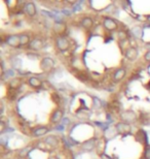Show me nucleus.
<instances>
[{"instance_id":"nucleus-2","label":"nucleus","mask_w":150,"mask_h":159,"mask_svg":"<svg viewBox=\"0 0 150 159\" xmlns=\"http://www.w3.org/2000/svg\"><path fill=\"white\" fill-rule=\"evenodd\" d=\"M102 26L108 32H114L118 30V22L111 17H104L102 21Z\"/></svg>"},{"instance_id":"nucleus-15","label":"nucleus","mask_w":150,"mask_h":159,"mask_svg":"<svg viewBox=\"0 0 150 159\" xmlns=\"http://www.w3.org/2000/svg\"><path fill=\"white\" fill-rule=\"evenodd\" d=\"M47 132H48L47 127H45V126H38V127H35L34 129H33L32 133H33V135H34L35 138H40V136L45 135Z\"/></svg>"},{"instance_id":"nucleus-13","label":"nucleus","mask_w":150,"mask_h":159,"mask_svg":"<svg viewBox=\"0 0 150 159\" xmlns=\"http://www.w3.org/2000/svg\"><path fill=\"white\" fill-rule=\"evenodd\" d=\"M96 138H89V140L83 142L82 145H81V148L84 151H93L96 147Z\"/></svg>"},{"instance_id":"nucleus-19","label":"nucleus","mask_w":150,"mask_h":159,"mask_svg":"<svg viewBox=\"0 0 150 159\" xmlns=\"http://www.w3.org/2000/svg\"><path fill=\"white\" fill-rule=\"evenodd\" d=\"M78 0H63V2L67 5H74L75 3H77Z\"/></svg>"},{"instance_id":"nucleus-3","label":"nucleus","mask_w":150,"mask_h":159,"mask_svg":"<svg viewBox=\"0 0 150 159\" xmlns=\"http://www.w3.org/2000/svg\"><path fill=\"white\" fill-rule=\"evenodd\" d=\"M56 62L51 57H44L40 61V69L43 73H49L55 68Z\"/></svg>"},{"instance_id":"nucleus-23","label":"nucleus","mask_w":150,"mask_h":159,"mask_svg":"<svg viewBox=\"0 0 150 159\" xmlns=\"http://www.w3.org/2000/svg\"><path fill=\"white\" fill-rule=\"evenodd\" d=\"M146 19H147V21H148V22H150V15H149V16L146 17Z\"/></svg>"},{"instance_id":"nucleus-16","label":"nucleus","mask_w":150,"mask_h":159,"mask_svg":"<svg viewBox=\"0 0 150 159\" xmlns=\"http://www.w3.org/2000/svg\"><path fill=\"white\" fill-rule=\"evenodd\" d=\"M28 84H29L30 87L35 88V89H38V88H41V87H42V82H41L37 77H31V78H29Z\"/></svg>"},{"instance_id":"nucleus-17","label":"nucleus","mask_w":150,"mask_h":159,"mask_svg":"<svg viewBox=\"0 0 150 159\" xmlns=\"http://www.w3.org/2000/svg\"><path fill=\"white\" fill-rule=\"evenodd\" d=\"M20 39H21V47H25V46L29 47L30 43L32 41L27 33H22V34H20Z\"/></svg>"},{"instance_id":"nucleus-8","label":"nucleus","mask_w":150,"mask_h":159,"mask_svg":"<svg viewBox=\"0 0 150 159\" xmlns=\"http://www.w3.org/2000/svg\"><path fill=\"white\" fill-rule=\"evenodd\" d=\"M138 55H139V52L135 47H129L124 51V56L130 61H135L138 58Z\"/></svg>"},{"instance_id":"nucleus-4","label":"nucleus","mask_w":150,"mask_h":159,"mask_svg":"<svg viewBox=\"0 0 150 159\" xmlns=\"http://www.w3.org/2000/svg\"><path fill=\"white\" fill-rule=\"evenodd\" d=\"M5 43L11 48H21V39L20 34H11L5 37Z\"/></svg>"},{"instance_id":"nucleus-18","label":"nucleus","mask_w":150,"mask_h":159,"mask_svg":"<svg viewBox=\"0 0 150 159\" xmlns=\"http://www.w3.org/2000/svg\"><path fill=\"white\" fill-rule=\"evenodd\" d=\"M45 143L51 146H57V145H59V140H58V138L55 136V135H49V136H47V138H45Z\"/></svg>"},{"instance_id":"nucleus-21","label":"nucleus","mask_w":150,"mask_h":159,"mask_svg":"<svg viewBox=\"0 0 150 159\" xmlns=\"http://www.w3.org/2000/svg\"><path fill=\"white\" fill-rule=\"evenodd\" d=\"M144 59H145V61L150 62V50H149V51H147L144 54Z\"/></svg>"},{"instance_id":"nucleus-10","label":"nucleus","mask_w":150,"mask_h":159,"mask_svg":"<svg viewBox=\"0 0 150 159\" xmlns=\"http://www.w3.org/2000/svg\"><path fill=\"white\" fill-rule=\"evenodd\" d=\"M95 21L93 18L91 17H83L82 19L80 20V26L86 30H91V28L94 27Z\"/></svg>"},{"instance_id":"nucleus-11","label":"nucleus","mask_w":150,"mask_h":159,"mask_svg":"<svg viewBox=\"0 0 150 159\" xmlns=\"http://www.w3.org/2000/svg\"><path fill=\"white\" fill-rule=\"evenodd\" d=\"M126 75V69L124 67H120L115 70V73H113V81L114 82H120Z\"/></svg>"},{"instance_id":"nucleus-14","label":"nucleus","mask_w":150,"mask_h":159,"mask_svg":"<svg viewBox=\"0 0 150 159\" xmlns=\"http://www.w3.org/2000/svg\"><path fill=\"white\" fill-rule=\"evenodd\" d=\"M54 31L59 35H63V33L67 30V26L65 24L64 22H57L54 24V27H53Z\"/></svg>"},{"instance_id":"nucleus-7","label":"nucleus","mask_w":150,"mask_h":159,"mask_svg":"<svg viewBox=\"0 0 150 159\" xmlns=\"http://www.w3.org/2000/svg\"><path fill=\"white\" fill-rule=\"evenodd\" d=\"M120 118L122 120V122H126V123H132V122H135L137 120V115L135 112L133 111H124L120 114Z\"/></svg>"},{"instance_id":"nucleus-12","label":"nucleus","mask_w":150,"mask_h":159,"mask_svg":"<svg viewBox=\"0 0 150 159\" xmlns=\"http://www.w3.org/2000/svg\"><path fill=\"white\" fill-rule=\"evenodd\" d=\"M62 119H63V111L60 110V108H58V110H56V111L53 113V115H51V123H53V124H58V123H60V122L62 121Z\"/></svg>"},{"instance_id":"nucleus-20","label":"nucleus","mask_w":150,"mask_h":159,"mask_svg":"<svg viewBox=\"0 0 150 159\" xmlns=\"http://www.w3.org/2000/svg\"><path fill=\"white\" fill-rule=\"evenodd\" d=\"M6 2V5L8 6V7H14V4H13V2L16 3V0H5Z\"/></svg>"},{"instance_id":"nucleus-22","label":"nucleus","mask_w":150,"mask_h":159,"mask_svg":"<svg viewBox=\"0 0 150 159\" xmlns=\"http://www.w3.org/2000/svg\"><path fill=\"white\" fill-rule=\"evenodd\" d=\"M101 158H102V159H111L109 156H107V155H105V154H102V155H101Z\"/></svg>"},{"instance_id":"nucleus-1","label":"nucleus","mask_w":150,"mask_h":159,"mask_svg":"<svg viewBox=\"0 0 150 159\" xmlns=\"http://www.w3.org/2000/svg\"><path fill=\"white\" fill-rule=\"evenodd\" d=\"M56 48L57 50H59L60 52L64 53V52H67L68 50L71 47V43H70V41L68 39V37L64 36V35H58L56 38Z\"/></svg>"},{"instance_id":"nucleus-5","label":"nucleus","mask_w":150,"mask_h":159,"mask_svg":"<svg viewBox=\"0 0 150 159\" xmlns=\"http://www.w3.org/2000/svg\"><path fill=\"white\" fill-rule=\"evenodd\" d=\"M115 129L118 133H120V134L123 135H126V134H130L132 131L131 129V125L129 123H126V122H118L117 124L115 125Z\"/></svg>"},{"instance_id":"nucleus-9","label":"nucleus","mask_w":150,"mask_h":159,"mask_svg":"<svg viewBox=\"0 0 150 159\" xmlns=\"http://www.w3.org/2000/svg\"><path fill=\"white\" fill-rule=\"evenodd\" d=\"M43 46H44V41L41 38L36 37L33 38L31 41V43L29 45V49L32 50V51H39V50H41L43 48Z\"/></svg>"},{"instance_id":"nucleus-6","label":"nucleus","mask_w":150,"mask_h":159,"mask_svg":"<svg viewBox=\"0 0 150 159\" xmlns=\"http://www.w3.org/2000/svg\"><path fill=\"white\" fill-rule=\"evenodd\" d=\"M24 11L30 18H34L37 15V7L35 5L34 2H27L24 5Z\"/></svg>"}]
</instances>
